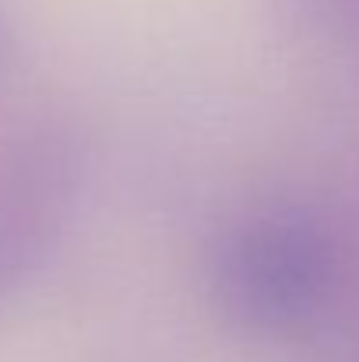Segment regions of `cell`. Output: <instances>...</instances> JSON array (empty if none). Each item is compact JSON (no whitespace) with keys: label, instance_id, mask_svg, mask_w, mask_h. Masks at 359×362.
Returning a JSON list of instances; mask_svg holds the SVG:
<instances>
[{"label":"cell","instance_id":"3","mask_svg":"<svg viewBox=\"0 0 359 362\" xmlns=\"http://www.w3.org/2000/svg\"><path fill=\"white\" fill-rule=\"evenodd\" d=\"M282 11L317 35H359V0H278Z\"/></svg>","mask_w":359,"mask_h":362},{"label":"cell","instance_id":"2","mask_svg":"<svg viewBox=\"0 0 359 362\" xmlns=\"http://www.w3.org/2000/svg\"><path fill=\"white\" fill-rule=\"evenodd\" d=\"M92 176L96 137L78 113H39L0 141V310L71 236Z\"/></svg>","mask_w":359,"mask_h":362},{"label":"cell","instance_id":"4","mask_svg":"<svg viewBox=\"0 0 359 362\" xmlns=\"http://www.w3.org/2000/svg\"><path fill=\"white\" fill-rule=\"evenodd\" d=\"M25 42V18L18 0H0V88L7 85Z\"/></svg>","mask_w":359,"mask_h":362},{"label":"cell","instance_id":"1","mask_svg":"<svg viewBox=\"0 0 359 362\" xmlns=\"http://www.w3.org/2000/svg\"><path fill=\"white\" fill-rule=\"evenodd\" d=\"M346 278L342 233L303 201H268L229 218L205 253L212 310L257 341H285L317 327Z\"/></svg>","mask_w":359,"mask_h":362}]
</instances>
